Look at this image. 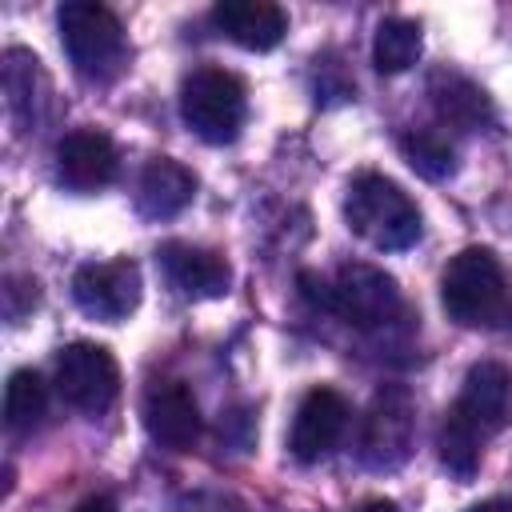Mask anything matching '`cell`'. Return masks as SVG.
<instances>
[{"label": "cell", "instance_id": "cell-1", "mask_svg": "<svg viewBox=\"0 0 512 512\" xmlns=\"http://www.w3.org/2000/svg\"><path fill=\"white\" fill-rule=\"evenodd\" d=\"M512 412V372L496 360H480L468 368L460 396L440 420V460L456 480H472L480 468L484 444L508 424Z\"/></svg>", "mask_w": 512, "mask_h": 512}, {"label": "cell", "instance_id": "cell-2", "mask_svg": "<svg viewBox=\"0 0 512 512\" xmlns=\"http://www.w3.org/2000/svg\"><path fill=\"white\" fill-rule=\"evenodd\" d=\"M344 220L360 240H368L380 252H400V248L416 244V236H420L416 200L396 180H388L380 172H360L348 184Z\"/></svg>", "mask_w": 512, "mask_h": 512}, {"label": "cell", "instance_id": "cell-3", "mask_svg": "<svg viewBox=\"0 0 512 512\" xmlns=\"http://www.w3.org/2000/svg\"><path fill=\"white\" fill-rule=\"evenodd\" d=\"M56 20H60V44L84 80L108 84L124 72L128 40H124V24L112 8H104L96 0H72L60 8Z\"/></svg>", "mask_w": 512, "mask_h": 512}, {"label": "cell", "instance_id": "cell-4", "mask_svg": "<svg viewBox=\"0 0 512 512\" xmlns=\"http://www.w3.org/2000/svg\"><path fill=\"white\" fill-rule=\"evenodd\" d=\"M440 304L464 328L496 324L508 308V284L500 260L488 248L456 252L440 276Z\"/></svg>", "mask_w": 512, "mask_h": 512}, {"label": "cell", "instance_id": "cell-5", "mask_svg": "<svg viewBox=\"0 0 512 512\" xmlns=\"http://www.w3.org/2000/svg\"><path fill=\"white\" fill-rule=\"evenodd\" d=\"M244 112H248V92H244V80L236 72L204 64V68L184 76V84H180V116L200 140L232 144L240 136Z\"/></svg>", "mask_w": 512, "mask_h": 512}, {"label": "cell", "instance_id": "cell-6", "mask_svg": "<svg viewBox=\"0 0 512 512\" xmlns=\"http://www.w3.org/2000/svg\"><path fill=\"white\" fill-rule=\"evenodd\" d=\"M412 436H416V404L404 384H384L360 424L356 456L372 472H392L412 456Z\"/></svg>", "mask_w": 512, "mask_h": 512}, {"label": "cell", "instance_id": "cell-7", "mask_svg": "<svg viewBox=\"0 0 512 512\" xmlns=\"http://www.w3.org/2000/svg\"><path fill=\"white\" fill-rule=\"evenodd\" d=\"M404 296L396 288V280L364 260L340 264V272L328 284V312H336L344 324L352 328H384L400 316Z\"/></svg>", "mask_w": 512, "mask_h": 512}, {"label": "cell", "instance_id": "cell-8", "mask_svg": "<svg viewBox=\"0 0 512 512\" xmlns=\"http://www.w3.org/2000/svg\"><path fill=\"white\" fill-rule=\"evenodd\" d=\"M56 392L76 412H108L120 396V368L104 344L76 340L56 356Z\"/></svg>", "mask_w": 512, "mask_h": 512}, {"label": "cell", "instance_id": "cell-9", "mask_svg": "<svg viewBox=\"0 0 512 512\" xmlns=\"http://www.w3.org/2000/svg\"><path fill=\"white\" fill-rule=\"evenodd\" d=\"M72 300L80 312L92 320L116 324L140 304V268L132 260H104V264H84L72 276Z\"/></svg>", "mask_w": 512, "mask_h": 512}, {"label": "cell", "instance_id": "cell-10", "mask_svg": "<svg viewBox=\"0 0 512 512\" xmlns=\"http://www.w3.org/2000/svg\"><path fill=\"white\" fill-rule=\"evenodd\" d=\"M348 400L336 392V388H308L304 392V400H300V408H296V420H292V432H288V448H292V456L300 460V464H316V460H324L336 444H340V436H344V428H348Z\"/></svg>", "mask_w": 512, "mask_h": 512}, {"label": "cell", "instance_id": "cell-11", "mask_svg": "<svg viewBox=\"0 0 512 512\" xmlns=\"http://www.w3.org/2000/svg\"><path fill=\"white\" fill-rule=\"evenodd\" d=\"M144 428L156 444L188 452L200 440V404L184 380H152L144 392Z\"/></svg>", "mask_w": 512, "mask_h": 512}, {"label": "cell", "instance_id": "cell-12", "mask_svg": "<svg viewBox=\"0 0 512 512\" xmlns=\"http://www.w3.org/2000/svg\"><path fill=\"white\" fill-rule=\"evenodd\" d=\"M168 284L188 296V300H212V296H224L228 292V260L212 248H200V244H188V240H168L160 244L156 252Z\"/></svg>", "mask_w": 512, "mask_h": 512}, {"label": "cell", "instance_id": "cell-13", "mask_svg": "<svg viewBox=\"0 0 512 512\" xmlns=\"http://www.w3.org/2000/svg\"><path fill=\"white\" fill-rule=\"evenodd\" d=\"M56 176L72 192H96V188L112 184L116 180V144L96 128L68 132L56 144Z\"/></svg>", "mask_w": 512, "mask_h": 512}, {"label": "cell", "instance_id": "cell-14", "mask_svg": "<svg viewBox=\"0 0 512 512\" xmlns=\"http://www.w3.org/2000/svg\"><path fill=\"white\" fill-rule=\"evenodd\" d=\"M212 24L240 48L248 52H268L284 40L288 32V16L280 4L268 0H220L212 8Z\"/></svg>", "mask_w": 512, "mask_h": 512}, {"label": "cell", "instance_id": "cell-15", "mask_svg": "<svg viewBox=\"0 0 512 512\" xmlns=\"http://www.w3.org/2000/svg\"><path fill=\"white\" fill-rule=\"evenodd\" d=\"M192 196H196V176L172 156L148 160L136 180V208L148 220H172L192 204Z\"/></svg>", "mask_w": 512, "mask_h": 512}, {"label": "cell", "instance_id": "cell-16", "mask_svg": "<svg viewBox=\"0 0 512 512\" xmlns=\"http://www.w3.org/2000/svg\"><path fill=\"white\" fill-rule=\"evenodd\" d=\"M36 88L48 92V76L40 72V60L24 48H8L4 52V96L20 128L36 124V100H40Z\"/></svg>", "mask_w": 512, "mask_h": 512}, {"label": "cell", "instance_id": "cell-17", "mask_svg": "<svg viewBox=\"0 0 512 512\" xmlns=\"http://www.w3.org/2000/svg\"><path fill=\"white\" fill-rule=\"evenodd\" d=\"M420 48H424L420 24L408 16H388V20H380L376 40H372V64H376V72L396 76L420 60Z\"/></svg>", "mask_w": 512, "mask_h": 512}, {"label": "cell", "instance_id": "cell-18", "mask_svg": "<svg viewBox=\"0 0 512 512\" xmlns=\"http://www.w3.org/2000/svg\"><path fill=\"white\" fill-rule=\"evenodd\" d=\"M432 104L448 124H460V128H476V124H484L492 116L488 96L472 80H464L456 72H436L432 76Z\"/></svg>", "mask_w": 512, "mask_h": 512}, {"label": "cell", "instance_id": "cell-19", "mask_svg": "<svg viewBox=\"0 0 512 512\" xmlns=\"http://www.w3.org/2000/svg\"><path fill=\"white\" fill-rule=\"evenodd\" d=\"M48 408V384L40 380V372L32 368H20L8 376V388H4V424L12 432H28L40 424Z\"/></svg>", "mask_w": 512, "mask_h": 512}, {"label": "cell", "instance_id": "cell-20", "mask_svg": "<svg viewBox=\"0 0 512 512\" xmlns=\"http://www.w3.org/2000/svg\"><path fill=\"white\" fill-rule=\"evenodd\" d=\"M400 148H404L408 164H412L420 176H428V180H444V176L456 172V152H452V144H448L444 136L428 132V128L408 132V136L400 140Z\"/></svg>", "mask_w": 512, "mask_h": 512}, {"label": "cell", "instance_id": "cell-21", "mask_svg": "<svg viewBox=\"0 0 512 512\" xmlns=\"http://www.w3.org/2000/svg\"><path fill=\"white\" fill-rule=\"evenodd\" d=\"M72 512H116V500L100 492V496H88V500H80Z\"/></svg>", "mask_w": 512, "mask_h": 512}, {"label": "cell", "instance_id": "cell-22", "mask_svg": "<svg viewBox=\"0 0 512 512\" xmlns=\"http://www.w3.org/2000/svg\"><path fill=\"white\" fill-rule=\"evenodd\" d=\"M468 512H512V500H508V496H488V500L472 504Z\"/></svg>", "mask_w": 512, "mask_h": 512}, {"label": "cell", "instance_id": "cell-23", "mask_svg": "<svg viewBox=\"0 0 512 512\" xmlns=\"http://www.w3.org/2000/svg\"><path fill=\"white\" fill-rule=\"evenodd\" d=\"M356 512H400L392 500H368V504H360Z\"/></svg>", "mask_w": 512, "mask_h": 512}]
</instances>
